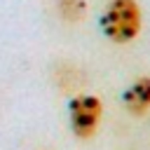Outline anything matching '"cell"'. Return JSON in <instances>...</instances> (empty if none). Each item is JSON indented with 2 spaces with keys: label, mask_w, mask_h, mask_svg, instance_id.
Instances as JSON below:
<instances>
[{
  "label": "cell",
  "mask_w": 150,
  "mask_h": 150,
  "mask_svg": "<svg viewBox=\"0 0 150 150\" xmlns=\"http://www.w3.org/2000/svg\"><path fill=\"white\" fill-rule=\"evenodd\" d=\"M143 14L136 0H110L101 16V28L115 45H127L138 38Z\"/></svg>",
  "instance_id": "obj_1"
},
{
  "label": "cell",
  "mask_w": 150,
  "mask_h": 150,
  "mask_svg": "<svg viewBox=\"0 0 150 150\" xmlns=\"http://www.w3.org/2000/svg\"><path fill=\"white\" fill-rule=\"evenodd\" d=\"M103 120V101L96 94H80L68 103V124L75 138L89 141L96 136Z\"/></svg>",
  "instance_id": "obj_2"
},
{
  "label": "cell",
  "mask_w": 150,
  "mask_h": 150,
  "mask_svg": "<svg viewBox=\"0 0 150 150\" xmlns=\"http://www.w3.org/2000/svg\"><path fill=\"white\" fill-rule=\"evenodd\" d=\"M122 103L124 110L134 117H143L150 110V75H143L138 80H134L124 94H122Z\"/></svg>",
  "instance_id": "obj_3"
},
{
  "label": "cell",
  "mask_w": 150,
  "mask_h": 150,
  "mask_svg": "<svg viewBox=\"0 0 150 150\" xmlns=\"http://www.w3.org/2000/svg\"><path fill=\"white\" fill-rule=\"evenodd\" d=\"M59 12L68 23H80L87 14L84 0H59Z\"/></svg>",
  "instance_id": "obj_4"
}]
</instances>
